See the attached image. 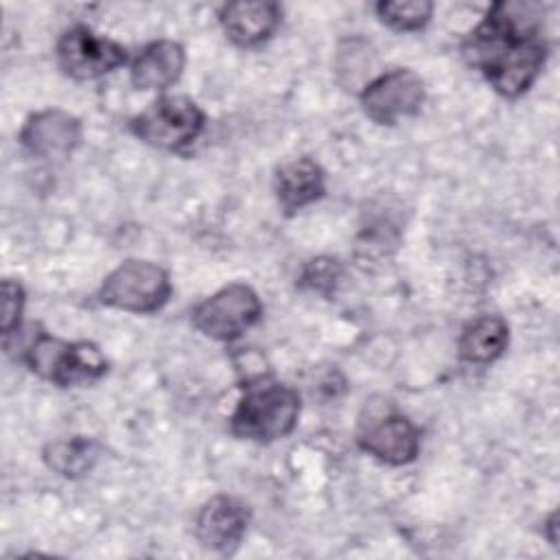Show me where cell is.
I'll return each mask as SVG.
<instances>
[{"mask_svg": "<svg viewBox=\"0 0 560 560\" xmlns=\"http://www.w3.org/2000/svg\"><path fill=\"white\" fill-rule=\"evenodd\" d=\"M459 52L499 96L521 98L542 74L551 52L542 4L492 2L483 18L464 35Z\"/></svg>", "mask_w": 560, "mask_h": 560, "instance_id": "obj_1", "label": "cell"}, {"mask_svg": "<svg viewBox=\"0 0 560 560\" xmlns=\"http://www.w3.org/2000/svg\"><path fill=\"white\" fill-rule=\"evenodd\" d=\"M300 411L302 400L298 389L273 376L258 374L241 385L228 429L236 440L271 444L295 431Z\"/></svg>", "mask_w": 560, "mask_h": 560, "instance_id": "obj_2", "label": "cell"}, {"mask_svg": "<svg viewBox=\"0 0 560 560\" xmlns=\"http://www.w3.org/2000/svg\"><path fill=\"white\" fill-rule=\"evenodd\" d=\"M24 365L57 387L88 385L103 378L109 363L92 341H68L50 332H37L22 352Z\"/></svg>", "mask_w": 560, "mask_h": 560, "instance_id": "obj_3", "label": "cell"}, {"mask_svg": "<svg viewBox=\"0 0 560 560\" xmlns=\"http://www.w3.org/2000/svg\"><path fill=\"white\" fill-rule=\"evenodd\" d=\"M133 138L168 151L184 153L206 129V112L184 94H162L127 122Z\"/></svg>", "mask_w": 560, "mask_h": 560, "instance_id": "obj_4", "label": "cell"}, {"mask_svg": "<svg viewBox=\"0 0 560 560\" xmlns=\"http://www.w3.org/2000/svg\"><path fill=\"white\" fill-rule=\"evenodd\" d=\"M173 295L168 271L144 258H127L96 289V302L107 308L149 315L162 311Z\"/></svg>", "mask_w": 560, "mask_h": 560, "instance_id": "obj_5", "label": "cell"}, {"mask_svg": "<svg viewBox=\"0 0 560 560\" xmlns=\"http://www.w3.org/2000/svg\"><path fill=\"white\" fill-rule=\"evenodd\" d=\"M262 311L260 295L254 287L230 282L192 306L190 324L212 341L232 343L262 319Z\"/></svg>", "mask_w": 560, "mask_h": 560, "instance_id": "obj_6", "label": "cell"}, {"mask_svg": "<svg viewBox=\"0 0 560 560\" xmlns=\"http://www.w3.org/2000/svg\"><path fill=\"white\" fill-rule=\"evenodd\" d=\"M127 61L129 52L120 42L94 33L88 24L68 26L55 44V63L72 81L101 79Z\"/></svg>", "mask_w": 560, "mask_h": 560, "instance_id": "obj_7", "label": "cell"}, {"mask_svg": "<svg viewBox=\"0 0 560 560\" xmlns=\"http://www.w3.org/2000/svg\"><path fill=\"white\" fill-rule=\"evenodd\" d=\"M427 101V85L411 68H392L370 79L359 103L363 114L383 127H394L400 118L416 116Z\"/></svg>", "mask_w": 560, "mask_h": 560, "instance_id": "obj_8", "label": "cell"}, {"mask_svg": "<svg viewBox=\"0 0 560 560\" xmlns=\"http://www.w3.org/2000/svg\"><path fill=\"white\" fill-rule=\"evenodd\" d=\"M420 427L400 411L372 413L361 420L357 444L363 453L387 466H407L418 459L422 438Z\"/></svg>", "mask_w": 560, "mask_h": 560, "instance_id": "obj_9", "label": "cell"}, {"mask_svg": "<svg viewBox=\"0 0 560 560\" xmlns=\"http://www.w3.org/2000/svg\"><path fill=\"white\" fill-rule=\"evenodd\" d=\"M20 147L39 160H66L83 142V122L63 109L48 107L26 116L18 133Z\"/></svg>", "mask_w": 560, "mask_h": 560, "instance_id": "obj_10", "label": "cell"}, {"mask_svg": "<svg viewBox=\"0 0 560 560\" xmlns=\"http://www.w3.org/2000/svg\"><path fill=\"white\" fill-rule=\"evenodd\" d=\"M252 521L249 505L232 494H214L195 516V538L208 551L230 556L238 549Z\"/></svg>", "mask_w": 560, "mask_h": 560, "instance_id": "obj_11", "label": "cell"}, {"mask_svg": "<svg viewBox=\"0 0 560 560\" xmlns=\"http://www.w3.org/2000/svg\"><path fill=\"white\" fill-rule=\"evenodd\" d=\"M223 35L238 48H258L282 24V7L271 0L225 2L217 11Z\"/></svg>", "mask_w": 560, "mask_h": 560, "instance_id": "obj_12", "label": "cell"}, {"mask_svg": "<svg viewBox=\"0 0 560 560\" xmlns=\"http://www.w3.org/2000/svg\"><path fill=\"white\" fill-rule=\"evenodd\" d=\"M186 68V50L175 39H155L129 63V81L142 92H164L175 85Z\"/></svg>", "mask_w": 560, "mask_h": 560, "instance_id": "obj_13", "label": "cell"}, {"mask_svg": "<svg viewBox=\"0 0 560 560\" xmlns=\"http://www.w3.org/2000/svg\"><path fill=\"white\" fill-rule=\"evenodd\" d=\"M273 192L280 210L291 217L326 195V171L308 155L291 158L276 168Z\"/></svg>", "mask_w": 560, "mask_h": 560, "instance_id": "obj_14", "label": "cell"}, {"mask_svg": "<svg viewBox=\"0 0 560 560\" xmlns=\"http://www.w3.org/2000/svg\"><path fill=\"white\" fill-rule=\"evenodd\" d=\"M510 346V326L501 315H479L470 319L457 339V354L464 363L488 365L505 354Z\"/></svg>", "mask_w": 560, "mask_h": 560, "instance_id": "obj_15", "label": "cell"}, {"mask_svg": "<svg viewBox=\"0 0 560 560\" xmlns=\"http://www.w3.org/2000/svg\"><path fill=\"white\" fill-rule=\"evenodd\" d=\"M101 444L88 435H72L52 440L42 448V459L59 477L81 479L90 475L101 459Z\"/></svg>", "mask_w": 560, "mask_h": 560, "instance_id": "obj_16", "label": "cell"}, {"mask_svg": "<svg viewBox=\"0 0 560 560\" xmlns=\"http://www.w3.org/2000/svg\"><path fill=\"white\" fill-rule=\"evenodd\" d=\"M433 2L429 0H381L374 13L387 28L396 33L422 31L433 18Z\"/></svg>", "mask_w": 560, "mask_h": 560, "instance_id": "obj_17", "label": "cell"}, {"mask_svg": "<svg viewBox=\"0 0 560 560\" xmlns=\"http://www.w3.org/2000/svg\"><path fill=\"white\" fill-rule=\"evenodd\" d=\"M343 280V265L335 256L308 258L298 273V289L322 298H332Z\"/></svg>", "mask_w": 560, "mask_h": 560, "instance_id": "obj_18", "label": "cell"}, {"mask_svg": "<svg viewBox=\"0 0 560 560\" xmlns=\"http://www.w3.org/2000/svg\"><path fill=\"white\" fill-rule=\"evenodd\" d=\"M26 306V291L20 280H2V337L4 343L20 330L22 315Z\"/></svg>", "mask_w": 560, "mask_h": 560, "instance_id": "obj_19", "label": "cell"}, {"mask_svg": "<svg viewBox=\"0 0 560 560\" xmlns=\"http://www.w3.org/2000/svg\"><path fill=\"white\" fill-rule=\"evenodd\" d=\"M556 523H558V516H556V512H551L549 518H547V523H545V527H547V532H549L547 538H549L551 545H556V540H558V536H556V527H558V525H556Z\"/></svg>", "mask_w": 560, "mask_h": 560, "instance_id": "obj_20", "label": "cell"}]
</instances>
